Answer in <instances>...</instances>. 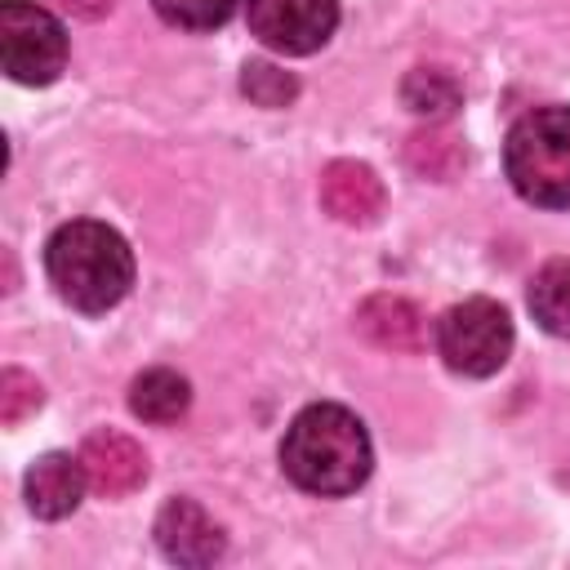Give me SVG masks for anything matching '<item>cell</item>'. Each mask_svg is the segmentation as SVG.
I'll list each match as a JSON object with an SVG mask.
<instances>
[{
  "label": "cell",
  "instance_id": "obj_4",
  "mask_svg": "<svg viewBox=\"0 0 570 570\" xmlns=\"http://www.w3.org/2000/svg\"><path fill=\"white\" fill-rule=\"evenodd\" d=\"M436 347L454 374L485 379L512 352V321L494 298H463L436 321Z\"/></svg>",
  "mask_w": 570,
  "mask_h": 570
},
{
  "label": "cell",
  "instance_id": "obj_18",
  "mask_svg": "<svg viewBox=\"0 0 570 570\" xmlns=\"http://www.w3.org/2000/svg\"><path fill=\"white\" fill-rule=\"evenodd\" d=\"M36 405H40V383H36L31 374H22V370H4V374H0V419L13 428V423H22Z\"/></svg>",
  "mask_w": 570,
  "mask_h": 570
},
{
  "label": "cell",
  "instance_id": "obj_19",
  "mask_svg": "<svg viewBox=\"0 0 570 570\" xmlns=\"http://www.w3.org/2000/svg\"><path fill=\"white\" fill-rule=\"evenodd\" d=\"M67 13H76V18H102V13H111V4L116 0H58Z\"/></svg>",
  "mask_w": 570,
  "mask_h": 570
},
{
  "label": "cell",
  "instance_id": "obj_7",
  "mask_svg": "<svg viewBox=\"0 0 570 570\" xmlns=\"http://www.w3.org/2000/svg\"><path fill=\"white\" fill-rule=\"evenodd\" d=\"M156 543L169 561L178 566H209L223 557V530L218 521L191 503V499H169L156 517Z\"/></svg>",
  "mask_w": 570,
  "mask_h": 570
},
{
  "label": "cell",
  "instance_id": "obj_14",
  "mask_svg": "<svg viewBox=\"0 0 570 570\" xmlns=\"http://www.w3.org/2000/svg\"><path fill=\"white\" fill-rule=\"evenodd\" d=\"M401 98H405V107L419 111V116H450V111L463 102V89H459V80H454L450 71L419 67V71L405 76Z\"/></svg>",
  "mask_w": 570,
  "mask_h": 570
},
{
  "label": "cell",
  "instance_id": "obj_15",
  "mask_svg": "<svg viewBox=\"0 0 570 570\" xmlns=\"http://www.w3.org/2000/svg\"><path fill=\"white\" fill-rule=\"evenodd\" d=\"M240 89L249 102L258 107H289L294 94H298V80L272 62H245V76H240Z\"/></svg>",
  "mask_w": 570,
  "mask_h": 570
},
{
  "label": "cell",
  "instance_id": "obj_1",
  "mask_svg": "<svg viewBox=\"0 0 570 570\" xmlns=\"http://www.w3.org/2000/svg\"><path fill=\"white\" fill-rule=\"evenodd\" d=\"M365 423L343 405H307L281 441V468L312 494H352L370 476Z\"/></svg>",
  "mask_w": 570,
  "mask_h": 570
},
{
  "label": "cell",
  "instance_id": "obj_10",
  "mask_svg": "<svg viewBox=\"0 0 570 570\" xmlns=\"http://www.w3.org/2000/svg\"><path fill=\"white\" fill-rule=\"evenodd\" d=\"M356 330L383 352H423L428 316L401 294H374L356 307Z\"/></svg>",
  "mask_w": 570,
  "mask_h": 570
},
{
  "label": "cell",
  "instance_id": "obj_3",
  "mask_svg": "<svg viewBox=\"0 0 570 570\" xmlns=\"http://www.w3.org/2000/svg\"><path fill=\"white\" fill-rule=\"evenodd\" d=\"M503 169L521 200L543 209L570 205V107L525 111L503 142Z\"/></svg>",
  "mask_w": 570,
  "mask_h": 570
},
{
  "label": "cell",
  "instance_id": "obj_16",
  "mask_svg": "<svg viewBox=\"0 0 570 570\" xmlns=\"http://www.w3.org/2000/svg\"><path fill=\"white\" fill-rule=\"evenodd\" d=\"M156 13L174 27H187V31H209V27H223L236 9V0H151Z\"/></svg>",
  "mask_w": 570,
  "mask_h": 570
},
{
  "label": "cell",
  "instance_id": "obj_13",
  "mask_svg": "<svg viewBox=\"0 0 570 570\" xmlns=\"http://www.w3.org/2000/svg\"><path fill=\"white\" fill-rule=\"evenodd\" d=\"M530 312L534 321L557 334V338H570V263L566 258H552L534 272L530 281Z\"/></svg>",
  "mask_w": 570,
  "mask_h": 570
},
{
  "label": "cell",
  "instance_id": "obj_17",
  "mask_svg": "<svg viewBox=\"0 0 570 570\" xmlns=\"http://www.w3.org/2000/svg\"><path fill=\"white\" fill-rule=\"evenodd\" d=\"M410 165L428 178H450L463 165V147L445 134H414L410 138Z\"/></svg>",
  "mask_w": 570,
  "mask_h": 570
},
{
  "label": "cell",
  "instance_id": "obj_5",
  "mask_svg": "<svg viewBox=\"0 0 570 570\" xmlns=\"http://www.w3.org/2000/svg\"><path fill=\"white\" fill-rule=\"evenodd\" d=\"M0 58L4 71L22 85H49L67 67V36L62 22L27 0L0 4Z\"/></svg>",
  "mask_w": 570,
  "mask_h": 570
},
{
  "label": "cell",
  "instance_id": "obj_2",
  "mask_svg": "<svg viewBox=\"0 0 570 570\" xmlns=\"http://www.w3.org/2000/svg\"><path fill=\"white\" fill-rule=\"evenodd\" d=\"M45 272L58 289V298L71 303L76 312H107L134 285V254L116 227L76 218L49 236Z\"/></svg>",
  "mask_w": 570,
  "mask_h": 570
},
{
  "label": "cell",
  "instance_id": "obj_11",
  "mask_svg": "<svg viewBox=\"0 0 570 570\" xmlns=\"http://www.w3.org/2000/svg\"><path fill=\"white\" fill-rule=\"evenodd\" d=\"M85 463L71 454H40L27 472V503L36 517L58 521L67 512H76L80 494H85Z\"/></svg>",
  "mask_w": 570,
  "mask_h": 570
},
{
  "label": "cell",
  "instance_id": "obj_9",
  "mask_svg": "<svg viewBox=\"0 0 570 570\" xmlns=\"http://www.w3.org/2000/svg\"><path fill=\"white\" fill-rule=\"evenodd\" d=\"M321 205L352 227H365L383 214V183L361 160H334L321 174Z\"/></svg>",
  "mask_w": 570,
  "mask_h": 570
},
{
  "label": "cell",
  "instance_id": "obj_8",
  "mask_svg": "<svg viewBox=\"0 0 570 570\" xmlns=\"http://www.w3.org/2000/svg\"><path fill=\"white\" fill-rule=\"evenodd\" d=\"M80 463H85V476L89 485L102 494V499H120L129 490L142 485L147 476V454L134 436L125 432H89L85 445H80Z\"/></svg>",
  "mask_w": 570,
  "mask_h": 570
},
{
  "label": "cell",
  "instance_id": "obj_12",
  "mask_svg": "<svg viewBox=\"0 0 570 570\" xmlns=\"http://www.w3.org/2000/svg\"><path fill=\"white\" fill-rule=\"evenodd\" d=\"M187 401H191V387L174 370H147L129 387V410L142 423H174L187 414Z\"/></svg>",
  "mask_w": 570,
  "mask_h": 570
},
{
  "label": "cell",
  "instance_id": "obj_6",
  "mask_svg": "<svg viewBox=\"0 0 570 570\" xmlns=\"http://www.w3.org/2000/svg\"><path fill=\"white\" fill-rule=\"evenodd\" d=\"M249 31L276 53H312L334 36V0H245Z\"/></svg>",
  "mask_w": 570,
  "mask_h": 570
}]
</instances>
